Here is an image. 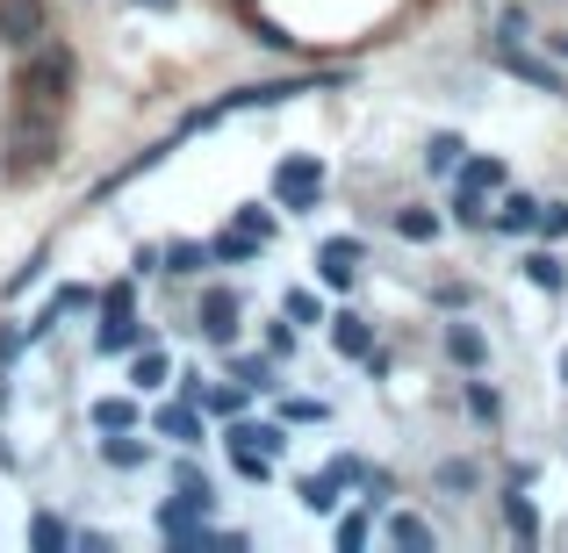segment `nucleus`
<instances>
[{"mask_svg":"<svg viewBox=\"0 0 568 553\" xmlns=\"http://www.w3.org/2000/svg\"><path fill=\"white\" fill-rule=\"evenodd\" d=\"M72 72H80V65H72V51H65V43H43V51L29 58V72H22V94L37 101V109H51V101H65Z\"/></svg>","mask_w":568,"mask_h":553,"instance_id":"nucleus-1","label":"nucleus"},{"mask_svg":"<svg viewBox=\"0 0 568 553\" xmlns=\"http://www.w3.org/2000/svg\"><path fill=\"white\" fill-rule=\"evenodd\" d=\"M274 187H281V202H288L295 216H310V208H317V187H324V166L317 158H281Z\"/></svg>","mask_w":568,"mask_h":553,"instance_id":"nucleus-2","label":"nucleus"},{"mask_svg":"<svg viewBox=\"0 0 568 553\" xmlns=\"http://www.w3.org/2000/svg\"><path fill=\"white\" fill-rule=\"evenodd\" d=\"M43 29H51V8L43 0H0V43H43Z\"/></svg>","mask_w":568,"mask_h":553,"instance_id":"nucleus-3","label":"nucleus"},{"mask_svg":"<svg viewBox=\"0 0 568 553\" xmlns=\"http://www.w3.org/2000/svg\"><path fill=\"white\" fill-rule=\"evenodd\" d=\"M367 266V245L361 237H332V245L317 252V280L324 288H353V274Z\"/></svg>","mask_w":568,"mask_h":553,"instance_id":"nucleus-4","label":"nucleus"},{"mask_svg":"<svg viewBox=\"0 0 568 553\" xmlns=\"http://www.w3.org/2000/svg\"><path fill=\"white\" fill-rule=\"evenodd\" d=\"M332 352L338 360H367V352H375V324H367L361 309H338L332 317Z\"/></svg>","mask_w":568,"mask_h":553,"instance_id":"nucleus-5","label":"nucleus"},{"mask_svg":"<svg viewBox=\"0 0 568 553\" xmlns=\"http://www.w3.org/2000/svg\"><path fill=\"white\" fill-rule=\"evenodd\" d=\"M202 338L209 346H231L237 338V295H223V288L202 295Z\"/></svg>","mask_w":568,"mask_h":553,"instance_id":"nucleus-6","label":"nucleus"},{"mask_svg":"<svg viewBox=\"0 0 568 553\" xmlns=\"http://www.w3.org/2000/svg\"><path fill=\"white\" fill-rule=\"evenodd\" d=\"M51 152H58L51 123H43V115H22V123H14V166H43Z\"/></svg>","mask_w":568,"mask_h":553,"instance_id":"nucleus-7","label":"nucleus"},{"mask_svg":"<svg viewBox=\"0 0 568 553\" xmlns=\"http://www.w3.org/2000/svg\"><path fill=\"white\" fill-rule=\"evenodd\" d=\"M540 208H547V202H532V194H504V202H497V216H489V231L526 237V231H540Z\"/></svg>","mask_w":568,"mask_h":553,"instance_id":"nucleus-8","label":"nucleus"},{"mask_svg":"<svg viewBox=\"0 0 568 553\" xmlns=\"http://www.w3.org/2000/svg\"><path fill=\"white\" fill-rule=\"evenodd\" d=\"M94 346H101V352H138V346H144V324H130V309H101Z\"/></svg>","mask_w":568,"mask_h":553,"instance_id":"nucleus-9","label":"nucleus"},{"mask_svg":"<svg viewBox=\"0 0 568 553\" xmlns=\"http://www.w3.org/2000/svg\"><path fill=\"white\" fill-rule=\"evenodd\" d=\"M446 360H454V367H483L489 360V338L475 331L468 317H454V324H446Z\"/></svg>","mask_w":568,"mask_h":553,"instance_id":"nucleus-10","label":"nucleus"},{"mask_svg":"<svg viewBox=\"0 0 568 553\" xmlns=\"http://www.w3.org/2000/svg\"><path fill=\"white\" fill-rule=\"evenodd\" d=\"M504 525H511V540H518V546H540V511L518 496V482L504 489Z\"/></svg>","mask_w":568,"mask_h":553,"instance_id":"nucleus-11","label":"nucleus"},{"mask_svg":"<svg viewBox=\"0 0 568 553\" xmlns=\"http://www.w3.org/2000/svg\"><path fill=\"white\" fill-rule=\"evenodd\" d=\"M432 482H439V496H475V489H483V468H475V460H439Z\"/></svg>","mask_w":568,"mask_h":553,"instance_id":"nucleus-12","label":"nucleus"},{"mask_svg":"<svg viewBox=\"0 0 568 553\" xmlns=\"http://www.w3.org/2000/svg\"><path fill=\"white\" fill-rule=\"evenodd\" d=\"M260 245L266 237H252V231H223V237H209V252H216V266H245V259H260Z\"/></svg>","mask_w":568,"mask_h":553,"instance_id":"nucleus-13","label":"nucleus"},{"mask_svg":"<svg viewBox=\"0 0 568 553\" xmlns=\"http://www.w3.org/2000/svg\"><path fill=\"white\" fill-rule=\"evenodd\" d=\"M504 65H511L518 80H532V86H540V94H561V72H555V65H540V58H526V51H518V43H504Z\"/></svg>","mask_w":568,"mask_h":553,"instance_id":"nucleus-14","label":"nucleus"},{"mask_svg":"<svg viewBox=\"0 0 568 553\" xmlns=\"http://www.w3.org/2000/svg\"><path fill=\"white\" fill-rule=\"evenodd\" d=\"M338 489H353V482L338 468H324V474H310V482H303V503H310V511H338Z\"/></svg>","mask_w":568,"mask_h":553,"instance_id":"nucleus-15","label":"nucleus"},{"mask_svg":"<svg viewBox=\"0 0 568 553\" xmlns=\"http://www.w3.org/2000/svg\"><path fill=\"white\" fill-rule=\"evenodd\" d=\"M396 237L432 245V237H439V216H432V208H417V202H403V208H396Z\"/></svg>","mask_w":568,"mask_h":553,"instance_id":"nucleus-16","label":"nucleus"},{"mask_svg":"<svg viewBox=\"0 0 568 553\" xmlns=\"http://www.w3.org/2000/svg\"><path fill=\"white\" fill-rule=\"evenodd\" d=\"M223 446H245V453H281L288 446V431H274V424H231V439Z\"/></svg>","mask_w":568,"mask_h":553,"instance_id":"nucleus-17","label":"nucleus"},{"mask_svg":"<svg viewBox=\"0 0 568 553\" xmlns=\"http://www.w3.org/2000/svg\"><path fill=\"white\" fill-rule=\"evenodd\" d=\"M518 266H526V280H532V288H540V295H561V259H555V252H526V259H518Z\"/></svg>","mask_w":568,"mask_h":553,"instance_id":"nucleus-18","label":"nucleus"},{"mask_svg":"<svg viewBox=\"0 0 568 553\" xmlns=\"http://www.w3.org/2000/svg\"><path fill=\"white\" fill-rule=\"evenodd\" d=\"M388 546L432 553V525H425V518H410V511H396V518H388Z\"/></svg>","mask_w":568,"mask_h":553,"instance_id":"nucleus-19","label":"nucleus"},{"mask_svg":"<svg viewBox=\"0 0 568 553\" xmlns=\"http://www.w3.org/2000/svg\"><path fill=\"white\" fill-rule=\"evenodd\" d=\"M130 424H138V402H123V396L94 402V431H101V439H109V431H130Z\"/></svg>","mask_w":568,"mask_h":553,"instance_id":"nucleus-20","label":"nucleus"},{"mask_svg":"<svg viewBox=\"0 0 568 553\" xmlns=\"http://www.w3.org/2000/svg\"><path fill=\"white\" fill-rule=\"evenodd\" d=\"M460 158H468V144H460L454 130H439V137L425 144V166H432V173H460Z\"/></svg>","mask_w":568,"mask_h":553,"instance_id":"nucleus-21","label":"nucleus"},{"mask_svg":"<svg viewBox=\"0 0 568 553\" xmlns=\"http://www.w3.org/2000/svg\"><path fill=\"white\" fill-rule=\"evenodd\" d=\"M489 216H497V208L483 202V187H454V223H468V231H489Z\"/></svg>","mask_w":568,"mask_h":553,"instance_id":"nucleus-22","label":"nucleus"},{"mask_svg":"<svg viewBox=\"0 0 568 553\" xmlns=\"http://www.w3.org/2000/svg\"><path fill=\"white\" fill-rule=\"evenodd\" d=\"M101 453H109V468H144V460H152V446H144V439H123V431H109V439H101Z\"/></svg>","mask_w":568,"mask_h":553,"instance_id":"nucleus-23","label":"nucleus"},{"mask_svg":"<svg viewBox=\"0 0 568 553\" xmlns=\"http://www.w3.org/2000/svg\"><path fill=\"white\" fill-rule=\"evenodd\" d=\"M29 546H43V553H65V546H72V525H58L51 511H43V518H29Z\"/></svg>","mask_w":568,"mask_h":553,"instance_id":"nucleus-24","label":"nucleus"},{"mask_svg":"<svg viewBox=\"0 0 568 553\" xmlns=\"http://www.w3.org/2000/svg\"><path fill=\"white\" fill-rule=\"evenodd\" d=\"M460 187L497 194V187H504V166H497V158H460Z\"/></svg>","mask_w":568,"mask_h":553,"instance_id":"nucleus-25","label":"nucleus"},{"mask_svg":"<svg viewBox=\"0 0 568 553\" xmlns=\"http://www.w3.org/2000/svg\"><path fill=\"white\" fill-rule=\"evenodd\" d=\"M159 439H181V446H194V439H202L194 410H173V402H166V410H159Z\"/></svg>","mask_w":568,"mask_h":553,"instance_id":"nucleus-26","label":"nucleus"},{"mask_svg":"<svg viewBox=\"0 0 568 553\" xmlns=\"http://www.w3.org/2000/svg\"><path fill=\"white\" fill-rule=\"evenodd\" d=\"M209 259H216L209 245H166V274H202Z\"/></svg>","mask_w":568,"mask_h":553,"instance_id":"nucleus-27","label":"nucleus"},{"mask_svg":"<svg viewBox=\"0 0 568 553\" xmlns=\"http://www.w3.org/2000/svg\"><path fill=\"white\" fill-rule=\"evenodd\" d=\"M194 402H209V410H223V417H237L245 410V388H202Z\"/></svg>","mask_w":568,"mask_h":553,"instance_id":"nucleus-28","label":"nucleus"},{"mask_svg":"<svg viewBox=\"0 0 568 553\" xmlns=\"http://www.w3.org/2000/svg\"><path fill=\"white\" fill-rule=\"evenodd\" d=\"M130 381H138V388H159V381H166V360H159V352H138V367H130Z\"/></svg>","mask_w":568,"mask_h":553,"instance_id":"nucleus-29","label":"nucleus"},{"mask_svg":"<svg viewBox=\"0 0 568 553\" xmlns=\"http://www.w3.org/2000/svg\"><path fill=\"white\" fill-rule=\"evenodd\" d=\"M353 546H367V511L338 518V553H353Z\"/></svg>","mask_w":568,"mask_h":553,"instance_id":"nucleus-30","label":"nucleus"},{"mask_svg":"<svg viewBox=\"0 0 568 553\" xmlns=\"http://www.w3.org/2000/svg\"><path fill=\"white\" fill-rule=\"evenodd\" d=\"M468 410L483 417V424H497V388H483V381H468Z\"/></svg>","mask_w":568,"mask_h":553,"instance_id":"nucleus-31","label":"nucleus"},{"mask_svg":"<svg viewBox=\"0 0 568 553\" xmlns=\"http://www.w3.org/2000/svg\"><path fill=\"white\" fill-rule=\"evenodd\" d=\"M497 37H504V43H526V37H532V14H526V8H511V14L497 22Z\"/></svg>","mask_w":568,"mask_h":553,"instance_id":"nucleus-32","label":"nucleus"},{"mask_svg":"<svg viewBox=\"0 0 568 553\" xmlns=\"http://www.w3.org/2000/svg\"><path fill=\"white\" fill-rule=\"evenodd\" d=\"M94 303H101L94 288H58V295H51V317H58V309H94Z\"/></svg>","mask_w":568,"mask_h":553,"instance_id":"nucleus-33","label":"nucleus"},{"mask_svg":"<svg viewBox=\"0 0 568 553\" xmlns=\"http://www.w3.org/2000/svg\"><path fill=\"white\" fill-rule=\"evenodd\" d=\"M231 373H237L245 388H274V373H266V360H231Z\"/></svg>","mask_w":568,"mask_h":553,"instance_id":"nucleus-34","label":"nucleus"},{"mask_svg":"<svg viewBox=\"0 0 568 553\" xmlns=\"http://www.w3.org/2000/svg\"><path fill=\"white\" fill-rule=\"evenodd\" d=\"M237 231H252V237H274V216H266V208H237Z\"/></svg>","mask_w":568,"mask_h":553,"instance_id":"nucleus-35","label":"nucleus"},{"mask_svg":"<svg viewBox=\"0 0 568 553\" xmlns=\"http://www.w3.org/2000/svg\"><path fill=\"white\" fill-rule=\"evenodd\" d=\"M540 237H568V202H547L540 208Z\"/></svg>","mask_w":568,"mask_h":553,"instance_id":"nucleus-36","label":"nucleus"},{"mask_svg":"<svg viewBox=\"0 0 568 553\" xmlns=\"http://www.w3.org/2000/svg\"><path fill=\"white\" fill-rule=\"evenodd\" d=\"M288 317L295 324H317V295H288Z\"/></svg>","mask_w":568,"mask_h":553,"instance_id":"nucleus-37","label":"nucleus"},{"mask_svg":"<svg viewBox=\"0 0 568 553\" xmlns=\"http://www.w3.org/2000/svg\"><path fill=\"white\" fill-rule=\"evenodd\" d=\"M130 303H138V288H130V280H115V288L101 295V309H130Z\"/></svg>","mask_w":568,"mask_h":553,"instance_id":"nucleus-38","label":"nucleus"},{"mask_svg":"<svg viewBox=\"0 0 568 553\" xmlns=\"http://www.w3.org/2000/svg\"><path fill=\"white\" fill-rule=\"evenodd\" d=\"M266 346H274V352H295V324H288V317H281V324H274V331H266Z\"/></svg>","mask_w":568,"mask_h":553,"instance_id":"nucleus-39","label":"nucleus"},{"mask_svg":"<svg viewBox=\"0 0 568 553\" xmlns=\"http://www.w3.org/2000/svg\"><path fill=\"white\" fill-rule=\"evenodd\" d=\"M138 8H173V0H138Z\"/></svg>","mask_w":568,"mask_h":553,"instance_id":"nucleus-40","label":"nucleus"},{"mask_svg":"<svg viewBox=\"0 0 568 553\" xmlns=\"http://www.w3.org/2000/svg\"><path fill=\"white\" fill-rule=\"evenodd\" d=\"M561 381H568V352H561Z\"/></svg>","mask_w":568,"mask_h":553,"instance_id":"nucleus-41","label":"nucleus"}]
</instances>
